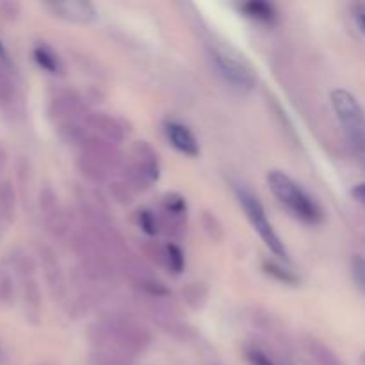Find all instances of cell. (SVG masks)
Returning a JSON list of instances; mask_svg holds the SVG:
<instances>
[{
	"label": "cell",
	"instance_id": "9a60e30c",
	"mask_svg": "<svg viewBox=\"0 0 365 365\" xmlns=\"http://www.w3.org/2000/svg\"><path fill=\"white\" fill-rule=\"evenodd\" d=\"M242 355L250 365H294L289 348L255 339L242 346Z\"/></svg>",
	"mask_w": 365,
	"mask_h": 365
},
{
	"label": "cell",
	"instance_id": "ac0fdd59",
	"mask_svg": "<svg viewBox=\"0 0 365 365\" xmlns=\"http://www.w3.org/2000/svg\"><path fill=\"white\" fill-rule=\"evenodd\" d=\"M88 130L118 146H121V143L127 139V125L123 120L106 113H93L88 121Z\"/></svg>",
	"mask_w": 365,
	"mask_h": 365
},
{
	"label": "cell",
	"instance_id": "cb8c5ba5",
	"mask_svg": "<svg viewBox=\"0 0 365 365\" xmlns=\"http://www.w3.org/2000/svg\"><path fill=\"white\" fill-rule=\"evenodd\" d=\"M305 348L316 365H344V362L337 356V353L319 339L309 337L305 341Z\"/></svg>",
	"mask_w": 365,
	"mask_h": 365
},
{
	"label": "cell",
	"instance_id": "f546056e",
	"mask_svg": "<svg viewBox=\"0 0 365 365\" xmlns=\"http://www.w3.org/2000/svg\"><path fill=\"white\" fill-rule=\"evenodd\" d=\"M135 225H138L139 230L145 235H148V237H157V235L163 234L157 210L139 209L138 212H135Z\"/></svg>",
	"mask_w": 365,
	"mask_h": 365
},
{
	"label": "cell",
	"instance_id": "484cf974",
	"mask_svg": "<svg viewBox=\"0 0 365 365\" xmlns=\"http://www.w3.org/2000/svg\"><path fill=\"white\" fill-rule=\"evenodd\" d=\"M18 195L13 182L4 180L0 182V217L6 221H13L16 216Z\"/></svg>",
	"mask_w": 365,
	"mask_h": 365
},
{
	"label": "cell",
	"instance_id": "e575fe53",
	"mask_svg": "<svg viewBox=\"0 0 365 365\" xmlns=\"http://www.w3.org/2000/svg\"><path fill=\"white\" fill-rule=\"evenodd\" d=\"M21 14V6L13 0H6V2L0 4V16L7 21L18 20V16Z\"/></svg>",
	"mask_w": 365,
	"mask_h": 365
},
{
	"label": "cell",
	"instance_id": "74e56055",
	"mask_svg": "<svg viewBox=\"0 0 365 365\" xmlns=\"http://www.w3.org/2000/svg\"><path fill=\"white\" fill-rule=\"evenodd\" d=\"M6 160H7V155H6V150L0 146V175H2L4 171V166H6Z\"/></svg>",
	"mask_w": 365,
	"mask_h": 365
},
{
	"label": "cell",
	"instance_id": "7c38bea8",
	"mask_svg": "<svg viewBox=\"0 0 365 365\" xmlns=\"http://www.w3.org/2000/svg\"><path fill=\"white\" fill-rule=\"evenodd\" d=\"M139 310L148 317L152 323L159 324L163 330L171 331V334H185V327L180 321V310L175 305L171 298H146V296H138Z\"/></svg>",
	"mask_w": 365,
	"mask_h": 365
},
{
	"label": "cell",
	"instance_id": "d590c367",
	"mask_svg": "<svg viewBox=\"0 0 365 365\" xmlns=\"http://www.w3.org/2000/svg\"><path fill=\"white\" fill-rule=\"evenodd\" d=\"M351 14H353V20H355L356 25H359L360 32L365 36V4H362V2L353 4Z\"/></svg>",
	"mask_w": 365,
	"mask_h": 365
},
{
	"label": "cell",
	"instance_id": "83f0119b",
	"mask_svg": "<svg viewBox=\"0 0 365 365\" xmlns=\"http://www.w3.org/2000/svg\"><path fill=\"white\" fill-rule=\"evenodd\" d=\"M209 299V291L202 282H191L182 289V302L191 310H202Z\"/></svg>",
	"mask_w": 365,
	"mask_h": 365
},
{
	"label": "cell",
	"instance_id": "7a4b0ae2",
	"mask_svg": "<svg viewBox=\"0 0 365 365\" xmlns=\"http://www.w3.org/2000/svg\"><path fill=\"white\" fill-rule=\"evenodd\" d=\"M84 96L70 88L57 89L48 102V118L61 139L73 146H81L88 135V121L91 116Z\"/></svg>",
	"mask_w": 365,
	"mask_h": 365
},
{
	"label": "cell",
	"instance_id": "44dd1931",
	"mask_svg": "<svg viewBox=\"0 0 365 365\" xmlns=\"http://www.w3.org/2000/svg\"><path fill=\"white\" fill-rule=\"evenodd\" d=\"M239 11L250 20H255L264 25H273L278 21V9L273 2L267 0H248L239 6Z\"/></svg>",
	"mask_w": 365,
	"mask_h": 365
},
{
	"label": "cell",
	"instance_id": "603a6c76",
	"mask_svg": "<svg viewBox=\"0 0 365 365\" xmlns=\"http://www.w3.org/2000/svg\"><path fill=\"white\" fill-rule=\"evenodd\" d=\"M18 84L14 78L11 61L0 59V107L11 109L16 106Z\"/></svg>",
	"mask_w": 365,
	"mask_h": 365
},
{
	"label": "cell",
	"instance_id": "5bb4252c",
	"mask_svg": "<svg viewBox=\"0 0 365 365\" xmlns=\"http://www.w3.org/2000/svg\"><path fill=\"white\" fill-rule=\"evenodd\" d=\"M143 252L145 255L157 264L159 267L166 269L171 277H180L185 269V253L177 242L166 241H146L143 245Z\"/></svg>",
	"mask_w": 365,
	"mask_h": 365
},
{
	"label": "cell",
	"instance_id": "ba28073f",
	"mask_svg": "<svg viewBox=\"0 0 365 365\" xmlns=\"http://www.w3.org/2000/svg\"><path fill=\"white\" fill-rule=\"evenodd\" d=\"M235 198H237L241 209L245 210L252 228L257 232V235L262 239V242L267 246V250L280 260L289 262L287 248H285L284 241H282L280 235L277 234L273 223H271L269 217H267V212L266 209H264L262 202H260L250 189L242 187V185H237V187H235Z\"/></svg>",
	"mask_w": 365,
	"mask_h": 365
},
{
	"label": "cell",
	"instance_id": "e0dca14e",
	"mask_svg": "<svg viewBox=\"0 0 365 365\" xmlns=\"http://www.w3.org/2000/svg\"><path fill=\"white\" fill-rule=\"evenodd\" d=\"M163 132L166 135V141L170 143L175 152L189 157V159H196L200 155L198 138L185 123L178 120H164Z\"/></svg>",
	"mask_w": 365,
	"mask_h": 365
},
{
	"label": "cell",
	"instance_id": "ffe728a7",
	"mask_svg": "<svg viewBox=\"0 0 365 365\" xmlns=\"http://www.w3.org/2000/svg\"><path fill=\"white\" fill-rule=\"evenodd\" d=\"M21 302H24L25 316L29 323L38 324L41 319V289H39L36 277H29L20 280Z\"/></svg>",
	"mask_w": 365,
	"mask_h": 365
},
{
	"label": "cell",
	"instance_id": "4dcf8cb0",
	"mask_svg": "<svg viewBox=\"0 0 365 365\" xmlns=\"http://www.w3.org/2000/svg\"><path fill=\"white\" fill-rule=\"evenodd\" d=\"M135 360L127 355L107 349H91L89 353V365H134Z\"/></svg>",
	"mask_w": 365,
	"mask_h": 365
},
{
	"label": "cell",
	"instance_id": "d4e9b609",
	"mask_svg": "<svg viewBox=\"0 0 365 365\" xmlns=\"http://www.w3.org/2000/svg\"><path fill=\"white\" fill-rule=\"evenodd\" d=\"M9 264L13 267L14 274L18 277V280H24V278L36 277V259L24 248H14L9 253Z\"/></svg>",
	"mask_w": 365,
	"mask_h": 365
},
{
	"label": "cell",
	"instance_id": "6da1fadb",
	"mask_svg": "<svg viewBox=\"0 0 365 365\" xmlns=\"http://www.w3.org/2000/svg\"><path fill=\"white\" fill-rule=\"evenodd\" d=\"M93 349H107L138 359L152 346L153 337L141 321L127 312H107L88 328Z\"/></svg>",
	"mask_w": 365,
	"mask_h": 365
},
{
	"label": "cell",
	"instance_id": "9c48e42d",
	"mask_svg": "<svg viewBox=\"0 0 365 365\" xmlns=\"http://www.w3.org/2000/svg\"><path fill=\"white\" fill-rule=\"evenodd\" d=\"M118 271H120V278H123L134 289L138 296H146V298H171L170 289L160 280L159 274L153 271V267L143 257L135 255L134 252L127 253L118 262Z\"/></svg>",
	"mask_w": 365,
	"mask_h": 365
},
{
	"label": "cell",
	"instance_id": "7402d4cb",
	"mask_svg": "<svg viewBox=\"0 0 365 365\" xmlns=\"http://www.w3.org/2000/svg\"><path fill=\"white\" fill-rule=\"evenodd\" d=\"M32 57H34L36 64L48 75H53V77H63L64 75L63 59H61L59 53H57L52 46L46 45V43H38V45L32 48Z\"/></svg>",
	"mask_w": 365,
	"mask_h": 365
},
{
	"label": "cell",
	"instance_id": "52a82bcc",
	"mask_svg": "<svg viewBox=\"0 0 365 365\" xmlns=\"http://www.w3.org/2000/svg\"><path fill=\"white\" fill-rule=\"evenodd\" d=\"M207 57H209L217 77L225 84H228L230 89L241 93V95H248V93H252L255 89V71L237 53L230 52V50H225L223 46L210 45L207 48Z\"/></svg>",
	"mask_w": 365,
	"mask_h": 365
},
{
	"label": "cell",
	"instance_id": "5b68a950",
	"mask_svg": "<svg viewBox=\"0 0 365 365\" xmlns=\"http://www.w3.org/2000/svg\"><path fill=\"white\" fill-rule=\"evenodd\" d=\"M330 100L349 146L365 166V110L359 100L346 89H334Z\"/></svg>",
	"mask_w": 365,
	"mask_h": 365
},
{
	"label": "cell",
	"instance_id": "836d02e7",
	"mask_svg": "<svg viewBox=\"0 0 365 365\" xmlns=\"http://www.w3.org/2000/svg\"><path fill=\"white\" fill-rule=\"evenodd\" d=\"M351 274L353 280L360 287V291L365 292V257L355 255L351 259Z\"/></svg>",
	"mask_w": 365,
	"mask_h": 365
},
{
	"label": "cell",
	"instance_id": "30bf717a",
	"mask_svg": "<svg viewBox=\"0 0 365 365\" xmlns=\"http://www.w3.org/2000/svg\"><path fill=\"white\" fill-rule=\"evenodd\" d=\"M38 207H39V216H41L43 225H45L46 232L52 235L57 241H70L71 232H73L77 221L73 216L66 212L59 202L56 189L52 185H43L39 189L38 196Z\"/></svg>",
	"mask_w": 365,
	"mask_h": 365
},
{
	"label": "cell",
	"instance_id": "3957f363",
	"mask_svg": "<svg viewBox=\"0 0 365 365\" xmlns=\"http://www.w3.org/2000/svg\"><path fill=\"white\" fill-rule=\"evenodd\" d=\"M70 245L78 260V271L93 285H110L120 278L114 257L86 232L81 221L71 232Z\"/></svg>",
	"mask_w": 365,
	"mask_h": 365
},
{
	"label": "cell",
	"instance_id": "f1b7e54d",
	"mask_svg": "<svg viewBox=\"0 0 365 365\" xmlns=\"http://www.w3.org/2000/svg\"><path fill=\"white\" fill-rule=\"evenodd\" d=\"M262 271L267 274V277L273 278L274 282H278V284L291 285V287H296V285L299 284L298 274H294L291 269H287L284 264L277 262V260H271V259L264 260Z\"/></svg>",
	"mask_w": 365,
	"mask_h": 365
},
{
	"label": "cell",
	"instance_id": "277c9868",
	"mask_svg": "<svg viewBox=\"0 0 365 365\" xmlns=\"http://www.w3.org/2000/svg\"><path fill=\"white\" fill-rule=\"evenodd\" d=\"M267 185L278 203L284 205L294 220L309 227H317L324 221V210L321 203L287 173L280 170L269 171Z\"/></svg>",
	"mask_w": 365,
	"mask_h": 365
},
{
	"label": "cell",
	"instance_id": "ab89813d",
	"mask_svg": "<svg viewBox=\"0 0 365 365\" xmlns=\"http://www.w3.org/2000/svg\"><path fill=\"white\" fill-rule=\"evenodd\" d=\"M0 278H2V277H0Z\"/></svg>",
	"mask_w": 365,
	"mask_h": 365
},
{
	"label": "cell",
	"instance_id": "4fadbf2b",
	"mask_svg": "<svg viewBox=\"0 0 365 365\" xmlns=\"http://www.w3.org/2000/svg\"><path fill=\"white\" fill-rule=\"evenodd\" d=\"M38 262L53 302H64L68 294V284L63 266H61L59 259H57V253L48 245H39Z\"/></svg>",
	"mask_w": 365,
	"mask_h": 365
},
{
	"label": "cell",
	"instance_id": "8fae6325",
	"mask_svg": "<svg viewBox=\"0 0 365 365\" xmlns=\"http://www.w3.org/2000/svg\"><path fill=\"white\" fill-rule=\"evenodd\" d=\"M157 214L160 220V230L170 237V241L175 242L187 234L189 207L185 196L180 192H166L160 198Z\"/></svg>",
	"mask_w": 365,
	"mask_h": 365
},
{
	"label": "cell",
	"instance_id": "d6a6232c",
	"mask_svg": "<svg viewBox=\"0 0 365 365\" xmlns=\"http://www.w3.org/2000/svg\"><path fill=\"white\" fill-rule=\"evenodd\" d=\"M16 302V284H14L13 277L6 274L0 278V305L11 307Z\"/></svg>",
	"mask_w": 365,
	"mask_h": 365
},
{
	"label": "cell",
	"instance_id": "1f68e13d",
	"mask_svg": "<svg viewBox=\"0 0 365 365\" xmlns=\"http://www.w3.org/2000/svg\"><path fill=\"white\" fill-rule=\"evenodd\" d=\"M200 225H202L203 232H205V235L210 239V241L212 242L223 241L225 228L216 214L210 212V210H203L202 217H200Z\"/></svg>",
	"mask_w": 365,
	"mask_h": 365
},
{
	"label": "cell",
	"instance_id": "f35d334b",
	"mask_svg": "<svg viewBox=\"0 0 365 365\" xmlns=\"http://www.w3.org/2000/svg\"><path fill=\"white\" fill-rule=\"evenodd\" d=\"M362 360H364V364H365V355H364V356H362Z\"/></svg>",
	"mask_w": 365,
	"mask_h": 365
},
{
	"label": "cell",
	"instance_id": "8d00e7d4",
	"mask_svg": "<svg viewBox=\"0 0 365 365\" xmlns=\"http://www.w3.org/2000/svg\"><path fill=\"white\" fill-rule=\"evenodd\" d=\"M351 195H353V198L356 200V202L365 203V182H364V184L355 185V187H353V191H351Z\"/></svg>",
	"mask_w": 365,
	"mask_h": 365
},
{
	"label": "cell",
	"instance_id": "d6986e66",
	"mask_svg": "<svg viewBox=\"0 0 365 365\" xmlns=\"http://www.w3.org/2000/svg\"><path fill=\"white\" fill-rule=\"evenodd\" d=\"M77 171L89 185H93V187L109 184L110 178L114 177L113 171H110L107 166H103L100 160L93 159L91 155H86V153H81V152H78V157H77Z\"/></svg>",
	"mask_w": 365,
	"mask_h": 365
},
{
	"label": "cell",
	"instance_id": "2e32d148",
	"mask_svg": "<svg viewBox=\"0 0 365 365\" xmlns=\"http://www.w3.org/2000/svg\"><path fill=\"white\" fill-rule=\"evenodd\" d=\"M52 16L77 25H88L96 20V7L89 0H57L45 4Z\"/></svg>",
	"mask_w": 365,
	"mask_h": 365
},
{
	"label": "cell",
	"instance_id": "4316f807",
	"mask_svg": "<svg viewBox=\"0 0 365 365\" xmlns=\"http://www.w3.org/2000/svg\"><path fill=\"white\" fill-rule=\"evenodd\" d=\"M107 185H109L110 198H113L114 202L120 203V205H130V203L134 202L135 196H138L135 189L128 184L127 178H125L121 173L114 175Z\"/></svg>",
	"mask_w": 365,
	"mask_h": 365
},
{
	"label": "cell",
	"instance_id": "8992f818",
	"mask_svg": "<svg viewBox=\"0 0 365 365\" xmlns=\"http://www.w3.org/2000/svg\"><path fill=\"white\" fill-rule=\"evenodd\" d=\"M120 173L127 178L138 195L148 191L160 178V160L155 148L148 141L132 143Z\"/></svg>",
	"mask_w": 365,
	"mask_h": 365
}]
</instances>
